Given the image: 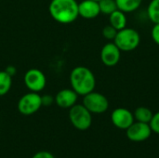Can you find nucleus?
<instances>
[{"label": "nucleus", "mask_w": 159, "mask_h": 158, "mask_svg": "<svg viewBox=\"0 0 159 158\" xmlns=\"http://www.w3.org/2000/svg\"><path fill=\"white\" fill-rule=\"evenodd\" d=\"M48 11L54 20L62 24L72 23L79 17L76 0H51Z\"/></svg>", "instance_id": "1"}, {"label": "nucleus", "mask_w": 159, "mask_h": 158, "mask_svg": "<svg viewBox=\"0 0 159 158\" xmlns=\"http://www.w3.org/2000/svg\"><path fill=\"white\" fill-rule=\"evenodd\" d=\"M70 84L78 96H85L95 89L96 78L89 68L77 66L70 74Z\"/></svg>", "instance_id": "2"}, {"label": "nucleus", "mask_w": 159, "mask_h": 158, "mask_svg": "<svg viewBox=\"0 0 159 158\" xmlns=\"http://www.w3.org/2000/svg\"><path fill=\"white\" fill-rule=\"evenodd\" d=\"M141 42V35L133 28H124L117 31L114 39V43L118 47L121 51L129 52L136 49Z\"/></svg>", "instance_id": "3"}, {"label": "nucleus", "mask_w": 159, "mask_h": 158, "mask_svg": "<svg viewBox=\"0 0 159 158\" xmlns=\"http://www.w3.org/2000/svg\"><path fill=\"white\" fill-rule=\"evenodd\" d=\"M92 114L83 105L75 104L69 109V119L74 128L84 131L90 128L92 124Z\"/></svg>", "instance_id": "4"}, {"label": "nucleus", "mask_w": 159, "mask_h": 158, "mask_svg": "<svg viewBox=\"0 0 159 158\" xmlns=\"http://www.w3.org/2000/svg\"><path fill=\"white\" fill-rule=\"evenodd\" d=\"M17 107L19 113L22 115H34L42 107L41 96L38 92L30 91L20 98Z\"/></svg>", "instance_id": "5"}, {"label": "nucleus", "mask_w": 159, "mask_h": 158, "mask_svg": "<svg viewBox=\"0 0 159 158\" xmlns=\"http://www.w3.org/2000/svg\"><path fill=\"white\" fill-rule=\"evenodd\" d=\"M83 105L91 113V114H103L109 108L108 99L102 93L95 92L94 90L89 94L83 96Z\"/></svg>", "instance_id": "6"}, {"label": "nucleus", "mask_w": 159, "mask_h": 158, "mask_svg": "<svg viewBox=\"0 0 159 158\" xmlns=\"http://www.w3.org/2000/svg\"><path fill=\"white\" fill-rule=\"evenodd\" d=\"M23 81L26 88L30 91L38 93L42 91L47 85V78L45 74L37 68L29 69L24 74Z\"/></svg>", "instance_id": "7"}, {"label": "nucleus", "mask_w": 159, "mask_h": 158, "mask_svg": "<svg viewBox=\"0 0 159 158\" xmlns=\"http://www.w3.org/2000/svg\"><path fill=\"white\" fill-rule=\"evenodd\" d=\"M152 129L150 125L143 122H134L129 129H126L127 138L134 142H142L150 138Z\"/></svg>", "instance_id": "8"}, {"label": "nucleus", "mask_w": 159, "mask_h": 158, "mask_svg": "<svg viewBox=\"0 0 159 158\" xmlns=\"http://www.w3.org/2000/svg\"><path fill=\"white\" fill-rule=\"evenodd\" d=\"M121 58V50L114 42L105 44L101 50V61L107 67L116 66Z\"/></svg>", "instance_id": "9"}, {"label": "nucleus", "mask_w": 159, "mask_h": 158, "mask_svg": "<svg viewBox=\"0 0 159 158\" xmlns=\"http://www.w3.org/2000/svg\"><path fill=\"white\" fill-rule=\"evenodd\" d=\"M133 114L126 108H117L111 115L113 125L119 129H127L134 123Z\"/></svg>", "instance_id": "10"}, {"label": "nucleus", "mask_w": 159, "mask_h": 158, "mask_svg": "<svg viewBox=\"0 0 159 158\" xmlns=\"http://www.w3.org/2000/svg\"><path fill=\"white\" fill-rule=\"evenodd\" d=\"M55 98V103L62 109H70L76 104L78 94L73 88H63L60 90Z\"/></svg>", "instance_id": "11"}, {"label": "nucleus", "mask_w": 159, "mask_h": 158, "mask_svg": "<svg viewBox=\"0 0 159 158\" xmlns=\"http://www.w3.org/2000/svg\"><path fill=\"white\" fill-rule=\"evenodd\" d=\"M78 13L80 17L86 20L97 18L101 13L99 2L93 0H83L78 3Z\"/></svg>", "instance_id": "12"}, {"label": "nucleus", "mask_w": 159, "mask_h": 158, "mask_svg": "<svg viewBox=\"0 0 159 158\" xmlns=\"http://www.w3.org/2000/svg\"><path fill=\"white\" fill-rule=\"evenodd\" d=\"M127 21L128 20H127V17H126L125 12L121 11L120 9H116L109 15L110 25H112L117 31H120V30L126 28Z\"/></svg>", "instance_id": "13"}, {"label": "nucleus", "mask_w": 159, "mask_h": 158, "mask_svg": "<svg viewBox=\"0 0 159 158\" xmlns=\"http://www.w3.org/2000/svg\"><path fill=\"white\" fill-rule=\"evenodd\" d=\"M143 0H116L117 8L125 13L137 10L142 5Z\"/></svg>", "instance_id": "14"}, {"label": "nucleus", "mask_w": 159, "mask_h": 158, "mask_svg": "<svg viewBox=\"0 0 159 158\" xmlns=\"http://www.w3.org/2000/svg\"><path fill=\"white\" fill-rule=\"evenodd\" d=\"M133 115H134V119L136 121L149 124L154 114L149 108L144 107V106H141V107L136 108V110L133 113Z\"/></svg>", "instance_id": "15"}, {"label": "nucleus", "mask_w": 159, "mask_h": 158, "mask_svg": "<svg viewBox=\"0 0 159 158\" xmlns=\"http://www.w3.org/2000/svg\"><path fill=\"white\" fill-rule=\"evenodd\" d=\"M12 86V76L5 70L0 71V97L7 94Z\"/></svg>", "instance_id": "16"}, {"label": "nucleus", "mask_w": 159, "mask_h": 158, "mask_svg": "<svg viewBox=\"0 0 159 158\" xmlns=\"http://www.w3.org/2000/svg\"><path fill=\"white\" fill-rule=\"evenodd\" d=\"M147 16L153 23H159V0H152L149 3Z\"/></svg>", "instance_id": "17"}, {"label": "nucleus", "mask_w": 159, "mask_h": 158, "mask_svg": "<svg viewBox=\"0 0 159 158\" xmlns=\"http://www.w3.org/2000/svg\"><path fill=\"white\" fill-rule=\"evenodd\" d=\"M99 7L101 13H103L105 15H110L115 10L118 9L116 0H100L99 1Z\"/></svg>", "instance_id": "18"}, {"label": "nucleus", "mask_w": 159, "mask_h": 158, "mask_svg": "<svg viewBox=\"0 0 159 158\" xmlns=\"http://www.w3.org/2000/svg\"><path fill=\"white\" fill-rule=\"evenodd\" d=\"M117 34V30L116 28H114L112 25H106L103 29H102V35L105 39L111 41L114 40L116 35Z\"/></svg>", "instance_id": "19"}, {"label": "nucleus", "mask_w": 159, "mask_h": 158, "mask_svg": "<svg viewBox=\"0 0 159 158\" xmlns=\"http://www.w3.org/2000/svg\"><path fill=\"white\" fill-rule=\"evenodd\" d=\"M149 125L152 129V132L159 135V112L154 114Z\"/></svg>", "instance_id": "20"}, {"label": "nucleus", "mask_w": 159, "mask_h": 158, "mask_svg": "<svg viewBox=\"0 0 159 158\" xmlns=\"http://www.w3.org/2000/svg\"><path fill=\"white\" fill-rule=\"evenodd\" d=\"M151 36L154 42L159 46V23H155L151 31Z\"/></svg>", "instance_id": "21"}, {"label": "nucleus", "mask_w": 159, "mask_h": 158, "mask_svg": "<svg viewBox=\"0 0 159 158\" xmlns=\"http://www.w3.org/2000/svg\"><path fill=\"white\" fill-rule=\"evenodd\" d=\"M41 100H42V106H46V107H48L52 105L53 102H55V98L48 94L41 96Z\"/></svg>", "instance_id": "22"}, {"label": "nucleus", "mask_w": 159, "mask_h": 158, "mask_svg": "<svg viewBox=\"0 0 159 158\" xmlns=\"http://www.w3.org/2000/svg\"><path fill=\"white\" fill-rule=\"evenodd\" d=\"M32 158H55V156L48 151H40L35 153Z\"/></svg>", "instance_id": "23"}, {"label": "nucleus", "mask_w": 159, "mask_h": 158, "mask_svg": "<svg viewBox=\"0 0 159 158\" xmlns=\"http://www.w3.org/2000/svg\"><path fill=\"white\" fill-rule=\"evenodd\" d=\"M5 71H6L9 75H11V76L15 75V74H16V72H17V70H16L15 66H12V65H8V66H7V67H6V69H5Z\"/></svg>", "instance_id": "24"}, {"label": "nucleus", "mask_w": 159, "mask_h": 158, "mask_svg": "<svg viewBox=\"0 0 159 158\" xmlns=\"http://www.w3.org/2000/svg\"><path fill=\"white\" fill-rule=\"evenodd\" d=\"M93 1H97V2H99L100 0H93Z\"/></svg>", "instance_id": "25"}]
</instances>
